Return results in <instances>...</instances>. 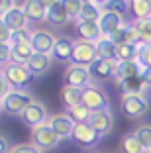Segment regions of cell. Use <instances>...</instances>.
<instances>
[{"instance_id":"obj_1","label":"cell","mask_w":151,"mask_h":153,"mask_svg":"<svg viewBox=\"0 0 151 153\" xmlns=\"http://www.w3.org/2000/svg\"><path fill=\"white\" fill-rule=\"evenodd\" d=\"M33 100H36V98L31 96V92L12 88L4 98L0 100V106H2V112L12 114V116H20V114H22L24 110L33 102Z\"/></svg>"},{"instance_id":"obj_2","label":"cell","mask_w":151,"mask_h":153,"mask_svg":"<svg viewBox=\"0 0 151 153\" xmlns=\"http://www.w3.org/2000/svg\"><path fill=\"white\" fill-rule=\"evenodd\" d=\"M120 110L129 120H139L149 112V100L145 94H122Z\"/></svg>"},{"instance_id":"obj_3","label":"cell","mask_w":151,"mask_h":153,"mask_svg":"<svg viewBox=\"0 0 151 153\" xmlns=\"http://www.w3.org/2000/svg\"><path fill=\"white\" fill-rule=\"evenodd\" d=\"M98 59V51H96V43L90 41H80L77 39L73 45V55H71V65H79V67H86Z\"/></svg>"},{"instance_id":"obj_4","label":"cell","mask_w":151,"mask_h":153,"mask_svg":"<svg viewBox=\"0 0 151 153\" xmlns=\"http://www.w3.org/2000/svg\"><path fill=\"white\" fill-rule=\"evenodd\" d=\"M83 104H85L89 112H102V110H110V98H108L106 90L100 88L98 85H90L85 88V98H83Z\"/></svg>"},{"instance_id":"obj_5","label":"cell","mask_w":151,"mask_h":153,"mask_svg":"<svg viewBox=\"0 0 151 153\" xmlns=\"http://www.w3.org/2000/svg\"><path fill=\"white\" fill-rule=\"evenodd\" d=\"M31 145H36L39 151H49V149H55L59 143H61V140L57 137V134H55L51 128L47 126V124H43V126H37L31 130Z\"/></svg>"},{"instance_id":"obj_6","label":"cell","mask_w":151,"mask_h":153,"mask_svg":"<svg viewBox=\"0 0 151 153\" xmlns=\"http://www.w3.org/2000/svg\"><path fill=\"white\" fill-rule=\"evenodd\" d=\"M55 39H57V37L53 36V32H49V30H43V27H33V30H30V45H31V49H33V53L51 55Z\"/></svg>"},{"instance_id":"obj_7","label":"cell","mask_w":151,"mask_h":153,"mask_svg":"<svg viewBox=\"0 0 151 153\" xmlns=\"http://www.w3.org/2000/svg\"><path fill=\"white\" fill-rule=\"evenodd\" d=\"M2 73L6 75L10 86L16 88V90H26V86L30 85L31 79H33L26 65H18V63H8L4 69H2Z\"/></svg>"},{"instance_id":"obj_8","label":"cell","mask_w":151,"mask_h":153,"mask_svg":"<svg viewBox=\"0 0 151 153\" xmlns=\"http://www.w3.org/2000/svg\"><path fill=\"white\" fill-rule=\"evenodd\" d=\"M20 118H22L24 124L30 126L31 130L37 128V126H43V124H47V120H49L47 106H45L43 102H39V100H33V102H31L30 106L20 114Z\"/></svg>"},{"instance_id":"obj_9","label":"cell","mask_w":151,"mask_h":153,"mask_svg":"<svg viewBox=\"0 0 151 153\" xmlns=\"http://www.w3.org/2000/svg\"><path fill=\"white\" fill-rule=\"evenodd\" d=\"M90 81L94 82H106L116 79V61H106V59H96L89 67Z\"/></svg>"},{"instance_id":"obj_10","label":"cell","mask_w":151,"mask_h":153,"mask_svg":"<svg viewBox=\"0 0 151 153\" xmlns=\"http://www.w3.org/2000/svg\"><path fill=\"white\" fill-rule=\"evenodd\" d=\"M63 82H65L67 86H79V88H86V86L92 85L89 69L79 67V65H71V63H69V67L63 73Z\"/></svg>"},{"instance_id":"obj_11","label":"cell","mask_w":151,"mask_h":153,"mask_svg":"<svg viewBox=\"0 0 151 153\" xmlns=\"http://www.w3.org/2000/svg\"><path fill=\"white\" fill-rule=\"evenodd\" d=\"M47 126L57 134L59 140H71L73 137V130H75V124L67 114H49Z\"/></svg>"},{"instance_id":"obj_12","label":"cell","mask_w":151,"mask_h":153,"mask_svg":"<svg viewBox=\"0 0 151 153\" xmlns=\"http://www.w3.org/2000/svg\"><path fill=\"white\" fill-rule=\"evenodd\" d=\"M2 20L6 22V26L10 27V32H20V30H28V22L24 14V2H14V6L2 16Z\"/></svg>"},{"instance_id":"obj_13","label":"cell","mask_w":151,"mask_h":153,"mask_svg":"<svg viewBox=\"0 0 151 153\" xmlns=\"http://www.w3.org/2000/svg\"><path fill=\"white\" fill-rule=\"evenodd\" d=\"M71 140L75 141L77 145H80V147H94L102 137H100V135L92 130V126L86 122V124H77L75 130H73Z\"/></svg>"},{"instance_id":"obj_14","label":"cell","mask_w":151,"mask_h":153,"mask_svg":"<svg viewBox=\"0 0 151 153\" xmlns=\"http://www.w3.org/2000/svg\"><path fill=\"white\" fill-rule=\"evenodd\" d=\"M89 124L92 126V130L96 131L100 137L108 135L114 128V116L110 110H102V112H92L89 118Z\"/></svg>"},{"instance_id":"obj_15","label":"cell","mask_w":151,"mask_h":153,"mask_svg":"<svg viewBox=\"0 0 151 153\" xmlns=\"http://www.w3.org/2000/svg\"><path fill=\"white\" fill-rule=\"evenodd\" d=\"M126 18L122 14H116V12H102L100 20H98V27L102 32V37H110L114 32H118L122 26H126Z\"/></svg>"},{"instance_id":"obj_16","label":"cell","mask_w":151,"mask_h":153,"mask_svg":"<svg viewBox=\"0 0 151 153\" xmlns=\"http://www.w3.org/2000/svg\"><path fill=\"white\" fill-rule=\"evenodd\" d=\"M47 6V14H45V20H47L51 26L55 27H61V26H67L71 22L69 14H67V8H65V2H45Z\"/></svg>"},{"instance_id":"obj_17","label":"cell","mask_w":151,"mask_h":153,"mask_svg":"<svg viewBox=\"0 0 151 153\" xmlns=\"http://www.w3.org/2000/svg\"><path fill=\"white\" fill-rule=\"evenodd\" d=\"M75 33L79 36L80 41H90V43H96L102 37L98 22H85V20H77L75 22Z\"/></svg>"},{"instance_id":"obj_18","label":"cell","mask_w":151,"mask_h":153,"mask_svg":"<svg viewBox=\"0 0 151 153\" xmlns=\"http://www.w3.org/2000/svg\"><path fill=\"white\" fill-rule=\"evenodd\" d=\"M73 45H75V41H73L71 37H67V36H59L57 39H55L53 51H51V57H53L55 61H61V63H67V61L71 63Z\"/></svg>"},{"instance_id":"obj_19","label":"cell","mask_w":151,"mask_h":153,"mask_svg":"<svg viewBox=\"0 0 151 153\" xmlns=\"http://www.w3.org/2000/svg\"><path fill=\"white\" fill-rule=\"evenodd\" d=\"M53 65V57L45 53H33V57L28 61V71L31 73V76H43L45 73L51 69Z\"/></svg>"},{"instance_id":"obj_20","label":"cell","mask_w":151,"mask_h":153,"mask_svg":"<svg viewBox=\"0 0 151 153\" xmlns=\"http://www.w3.org/2000/svg\"><path fill=\"white\" fill-rule=\"evenodd\" d=\"M141 65L138 61H124V63H116V79L114 81L120 85L124 81H129V79H138L141 75Z\"/></svg>"},{"instance_id":"obj_21","label":"cell","mask_w":151,"mask_h":153,"mask_svg":"<svg viewBox=\"0 0 151 153\" xmlns=\"http://www.w3.org/2000/svg\"><path fill=\"white\" fill-rule=\"evenodd\" d=\"M110 39L114 41L116 45H138V43H141V41H139V36H138V30L133 27V24L122 26L118 32H114L110 36Z\"/></svg>"},{"instance_id":"obj_22","label":"cell","mask_w":151,"mask_h":153,"mask_svg":"<svg viewBox=\"0 0 151 153\" xmlns=\"http://www.w3.org/2000/svg\"><path fill=\"white\" fill-rule=\"evenodd\" d=\"M85 98V88H79V86H61V100L65 104V108H73V106H79L83 104Z\"/></svg>"},{"instance_id":"obj_23","label":"cell","mask_w":151,"mask_h":153,"mask_svg":"<svg viewBox=\"0 0 151 153\" xmlns=\"http://www.w3.org/2000/svg\"><path fill=\"white\" fill-rule=\"evenodd\" d=\"M10 45H12V63L28 65V61L33 57V49H31L30 41H18V43Z\"/></svg>"},{"instance_id":"obj_24","label":"cell","mask_w":151,"mask_h":153,"mask_svg":"<svg viewBox=\"0 0 151 153\" xmlns=\"http://www.w3.org/2000/svg\"><path fill=\"white\" fill-rule=\"evenodd\" d=\"M24 14L30 22H43L45 14H47V6L39 0H30V2H24Z\"/></svg>"},{"instance_id":"obj_25","label":"cell","mask_w":151,"mask_h":153,"mask_svg":"<svg viewBox=\"0 0 151 153\" xmlns=\"http://www.w3.org/2000/svg\"><path fill=\"white\" fill-rule=\"evenodd\" d=\"M120 149L122 153H147L133 131H128V134H124L120 137Z\"/></svg>"},{"instance_id":"obj_26","label":"cell","mask_w":151,"mask_h":153,"mask_svg":"<svg viewBox=\"0 0 151 153\" xmlns=\"http://www.w3.org/2000/svg\"><path fill=\"white\" fill-rule=\"evenodd\" d=\"M116 49L118 45L110 39V37H100L96 41V51L98 59H106V61H116Z\"/></svg>"},{"instance_id":"obj_27","label":"cell","mask_w":151,"mask_h":153,"mask_svg":"<svg viewBox=\"0 0 151 153\" xmlns=\"http://www.w3.org/2000/svg\"><path fill=\"white\" fill-rule=\"evenodd\" d=\"M147 88H149V86H147V82L143 81L141 76H138V79H129V81L120 82L122 94H145Z\"/></svg>"},{"instance_id":"obj_28","label":"cell","mask_w":151,"mask_h":153,"mask_svg":"<svg viewBox=\"0 0 151 153\" xmlns=\"http://www.w3.org/2000/svg\"><path fill=\"white\" fill-rule=\"evenodd\" d=\"M100 16H102V6H100V2H83V10H80L79 20L98 22Z\"/></svg>"},{"instance_id":"obj_29","label":"cell","mask_w":151,"mask_h":153,"mask_svg":"<svg viewBox=\"0 0 151 153\" xmlns=\"http://www.w3.org/2000/svg\"><path fill=\"white\" fill-rule=\"evenodd\" d=\"M129 12L133 14L135 20L151 18V2L149 0H133V2H129Z\"/></svg>"},{"instance_id":"obj_30","label":"cell","mask_w":151,"mask_h":153,"mask_svg":"<svg viewBox=\"0 0 151 153\" xmlns=\"http://www.w3.org/2000/svg\"><path fill=\"white\" fill-rule=\"evenodd\" d=\"M138 45H118V49H116V63H124V61H138V53H139Z\"/></svg>"},{"instance_id":"obj_31","label":"cell","mask_w":151,"mask_h":153,"mask_svg":"<svg viewBox=\"0 0 151 153\" xmlns=\"http://www.w3.org/2000/svg\"><path fill=\"white\" fill-rule=\"evenodd\" d=\"M67 116L73 120V124H86L89 122V118H90V112H89V108H86L85 104H79V106H73V108H67Z\"/></svg>"},{"instance_id":"obj_32","label":"cell","mask_w":151,"mask_h":153,"mask_svg":"<svg viewBox=\"0 0 151 153\" xmlns=\"http://www.w3.org/2000/svg\"><path fill=\"white\" fill-rule=\"evenodd\" d=\"M133 27L138 30L139 41L145 45H151V18L145 20H133Z\"/></svg>"},{"instance_id":"obj_33","label":"cell","mask_w":151,"mask_h":153,"mask_svg":"<svg viewBox=\"0 0 151 153\" xmlns=\"http://www.w3.org/2000/svg\"><path fill=\"white\" fill-rule=\"evenodd\" d=\"M133 134L138 135V140H139V143L143 145V149L149 153L151 151V124H139V126L133 130Z\"/></svg>"},{"instance_id":"obj_34","label":"cell","mask_w":151,"mask_h":153,"mask_svg":"<svg viewBox=\"0 0 151 153\" xmlns=\"http://www.w3.org/2000/svg\"><path fill=\"white\" fill-rule=\"evenodd\" d=\"M102 6V12H116L124 16L129 10V2H124V0H112V2H100Z\"/></svg>"},{"instance_id":"obj_35","label":"cell","mask_w":151,"mask_h":153,"mask_svg":"<svg viewBox=\"0 0 151 153\" xmlns=\"http://www.w3.org/2000/svg\"><path fill=\"white\" fill-rule=\"evenodd\" d=\"M139 53H138V63L141 65V69L145 71H151V45L139 43Z\"/></svg>"},{"instance_id":"obj_36","label":"cell","mask_w":151,"mask_h":153,"mask_svg":"<svg viewBox=\"0 0 151 153\" xmlns=\"http://www.w3.org/2000/svg\"><path fill=\"white\" fill-rule=\"evenodd\" d=\"M65 8H67L69 18L77 22V20H79V16H80V10H83V2H80V0H67V2H65Z\"/></svg>"},{"instance_id":"obj_37","label":"cell","mask_w":151,"mask_h":153,"mask_svg":"<svg viewBox=\"0 0 151 153\" xmlns=\"http://www.w3.org/2000/svg\"><path fill=\"white\" fill-rule=\"evenodd\" d=\"M8 63H12V45L0 43V67H6Z\"/></svg>"},{"instance_id":"obj_38","label":"cell","mask_w":151,"mask_h":153,"mask_svg":"<svg viewBox=\"0 0 151 153\" xmlns=\"http://www.w3.org/2000/svg\"><path fill=\"white\" fill-rule=\"evenodd\" d=\"M10 153H43V151H39L36 145H31V143H16V145H12Z\"/></svg>"},{"instance_id":"obj_39","label":"cell","mask_w":151,"mask_h":153,"mask_svg":"<svg viewBox=\"0 0 151 153\" xmlns=\"http://www.w3.org/2000/svg\"><path fill=\"white\" fill-rule=\"evenodd\" d=\"M10 41H12V32L4 20L0 18V43H10Z\"/></svg>"},{"instance_id":"obj_40","label":"cell","mask_w":151,"mask_h":153,"mask_svg":"<svg viewBox=\"0 0 151 153\" xmlns=\"http://www.w3.org/2000/svg\"><path fill=\"white\" fill-rule=\"evenodd\" d=\"M10 90H12V86H10V82H8V79H6V75L2 71H0V100L4 98L6 94H8Z\"/></svg>"},{"instance_id":"obj_41","label":"cell","mask_w":151,"mask_h":153,"mask_svg":"<svg viewBox=\"0 0 151 153\" xmlns=\"http://www.w3.org/2000/svg\"><path fill=\"white\" fill-rule=\"evenodd\" d=\"M18 41H30V27L20 30V32H12V41L10 43H18Z\"/></svg>"},{"instance_id":"obj_42","label":"cell","mask_w":151,"mask_h":153,"mask_svg":"<svg viewBox=\"0 0 151 153\" xmlns=\"http://www.w3.org/2000/svg\"><path fill=\"white\" fill-rule=\"evenodd\" d=\"M10 149H12V145H10L8 137L4 134H0V153H10Z\"/></svg>"},{"instance_id":"obj_43","label":"cell","mask_w":151,"mask_h":153,"mask_svg":"<svg viewBox=\"0 0 151 153\" xmlns=\"http://www.w3.org/2000/svg\"><path fill=\"white\" fill-rule=\"evenodd\" d=\"M12 6H14L12 0H0V18H2V16H4V14L12 8Z\"/></svg>"},{"instance_id":"obj_44","label":"cell","mask_w":151,"mask_h":153,"mask_svg":"<svg viewBox=\"0 0 151 153\" xmlns=\"http://www.w3.org/2000/svg\"><path fill=\"white\" fill-rule=\"evenodd\" d=\"M0 114H2V106H0Z\"/></svg>"},{"instance_id":"obj_45","label":"cell","mask_w":151,"mask_h":153,"mask_svg":"<svg viewBox=\"0 0 151 153\" xmlns=\"http://www.w3.org/2000/svg\"><path fill=\"white\" fill-rule=\"evenodd\" d=\"M149 153H151V151H149Z\"/></svg>"}]
</instances>
